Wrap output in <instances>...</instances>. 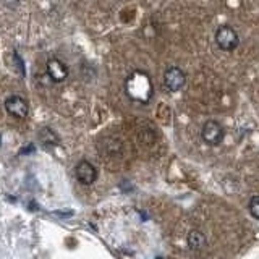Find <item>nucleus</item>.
Returning a JSON list of instances; mask_svg holds the SVG:
<instances>
[{"mask_svg":"<svg viewBox=\"0 0 259 259\" xmlns=\"http://www.w3.org/2000/svg\"><path fill=\"white\" fill-rule=\"evenodd\" d=\"M125 91L133 102L149 104L154 96L151 75L144 70H135L133 73H130V76L125 81Z\"/></svg>","mask_w":259,"mask_h":259,"instance_id":"1","label":"nucleus"},{"mask_svg":"<svg viewBox=\"0 0 259 259\" xmlns=\"http://www.w3.org/2000/svg\"><path fill=\"white\" fill-rule=\"evenodd\" d=\"M215 44L225 52H233L240 46V36L229 24H222L215 31Z\"/></svg>","mask_w":259,"mask_h":259,"instance_id":"2","label":"nucleus"},{"mask_svg":"<svg viewBox=\"0 0 259 259\" xmlns=\"http://www.w3.org/2000/svg\"><path fill=\"white\" fill-rule=\"evenodd\" d=\"M225 136V130L222 123H219L217 120H207L201 130V138L202 141L209 146H219L224 141Z\"/></svg>","mask_w":259,"mask_h":259,"instance_id":"3","label":"nucleus"},{"mask_svg":"<svg viewBox=\"0 0 259 259\" xmlns=\"http://www.w3.org/2000/svg\"><path fill=\"white\" fill-rule=\"evenodd\" d=\"M164 84L172 93L182 91L183 86L186 84V73L180 67H175V65L174 67H168L164 71Z\"/></svg>","mask_w":259,"mask_h":259,"instance_id":"4","label":"nucleus"},{"mask_svg":"<svg viewBox=\"0 0 259 259\" xmlns=\"http://www.w3.org/2000/svg\"><path fill=\"white\" fill-rule=\"evenodd\" d=\"M5 109L10 115L20 120H24L29 113V105L21 96H10L8 99H5Z\"/></svg>","mask_w":259,"mask_h":259,"instance_id":"5","label":"nucleus"},{"mask_svg":"<svg viewBox=\"0 0 259 259\" xmlns=\"http://www.w3.org/2000/svg\"><path fill=\"white\" fill-rule=\"evenodd\" d=\"M75 175L81 185H93L97 180V168L89 160H79L75 168Z\"/></svg>","mask_w":259,"mask_h":259,"instance_id":"6","label":"nucleus"},{"mask_svg":"<svg viewBox=\"0 0 259 259\" xmlns=\"http://www.w3.org/2000/svg\"><path fill=\"white\" fill-rule=\"evenodd\" d=\"M46 68H47L49 78H51L54 83H62V81L68 78V67L62 60L55 59V57L47 60Z\"/></svg>","mask_w":259,"mask_h":259,"instance_id":"7","label":"nucleus"},{"mask_svg":"<svg viewBox=\"0 0 259 259\" xmlns=\"http://www.w3.org/2000/svg\"><path fill=\"white\" fill-rule=\"evenodd\" d=\"M188 246L193 253H202L207 248V240L204 233L199 230H191L188 233Z\"/></svg>","mask_w":259,"mask_h":259,"instance_id":"8","label":"nucleus"},{"mask_svg":"<svg viewBox=\"0 0 259 259\" xmlns=\"http://www.w3.org/2000/svg\"><path fill=\"white\" fill-rule=\"evenodd\" d=\"M39 140H40V143L46 146V148H54V146H57V144L60 143L59 135H57L54 130L49 128V126H44L39 132Z\"/></svg>","mask_w":259,"mask_h":259,"instance_id":"9","label":"nucleus"},{"mask_svg":"<svg viewBox=\"0 0 259 259\" xmlns=\"http://www.w3.org/2000/svg\"><path fill=\"white\" fill-rule=\"evenodd\" d=\"M248 209H249V214L259 221V196H253V198L249 199Z\"/></svg>","mask_w":259,"mask_h":259,"instance_id":"10","label":"nucleus"},{"mask_svg":"<svg viewBox=\"0 0 259 259\" xmlns=\"http://www.w3.org/2000/svg\"><path fill=\"white\" fill-rule=\"evenodd\" d=\"M4 2L8 5V7H15L16 4H18L20 2V0H4Z\"/></svg>","mask_w":259,"mask_h":259,"instance_id":"11","label":"nucleus"}]
</instances>
